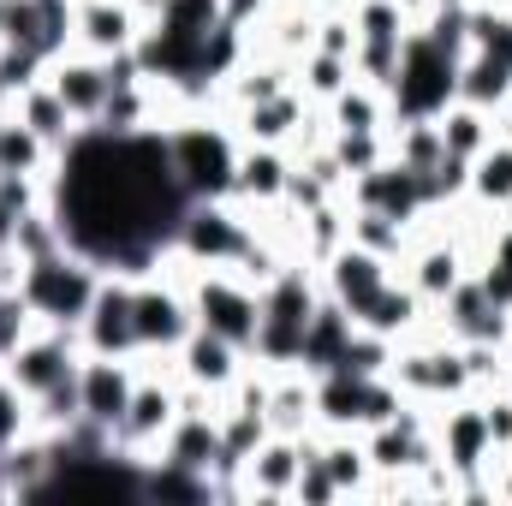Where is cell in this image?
Listing matches in <instances>:
<instances>
[{"label": "cell", "instance_id": "obj_31", "mask_svg": "<svg viewBox=\"0 0 512 506\" xmlns=\"http://www.w3.org/2000/svg\"><path fill=\"white\" fill-rule=\"evenodd\" d=\"M429 6H435V12H441V6H471V0H429Z\"/></svg>", "mask_w": 512, "mask_h": 506}, {"label": "cell", "instance_id": "obj_16", "mask_svg": "<svg viewBox=\"0 0 512 506\" xmlns=\"http://www.w3.org/2000/svg\"><path fill=\"white\" fill-rule=\"evenodd\" d=\"M286 173H292V155H286V149H274V143H239L233 203H245V209H274L280 191H286Z\"/></svg>", "mask_w": 512, "mask_h": 506}, {"label": "cell", "instance_id": "obj_27", "mask_svg": "<svg viewBox=\"0 0 512 506\" xmlns=\"http://www.w3.org/2000/svg\"><path fill=\"white\" fill-rule=\"evenodd\" d=\"M30 328H36V310L24 304V292H18V286H0V358H6Z\"/></svg>", "mask_w": 512, "mask_h": 506}, {"label": "cell", "instance_id": "obj_9", "mask_svg": "<svg viewBox=\"0 0 512 506\" xmlns=\"http://www.w3.org/2000/svg\"><path fill=\"white\" fill-rule=\"evenodd\" d=\"M352 209H376V215H393V221H417L423 209H429V191H423V173H411L405 161H393L387 155L382 167H370V173H358L346 191H340Z\"/></svg>", "mask_w": 512, "mask_h": 506}, {"label": "cell", "instance_id": "obj_2", "mask_svg": "<svg viewBox=\"0 0 512 506\" xmlns=\"http://www.w3.org/2000/svg\"><path fill=\"white\" fill-rule=\"evenodd\" d=\"M167 262L179 268L185 292H191V310H197V328L233 340L239 352L256 346V322H262V286H251L239 268H197L185 256L167 251Z\"/></svg>", "mask_w": 512, "mask_h": 506}, {"label": "cell", "instance_id": "obj_11", "mask_svg": "<svg viewBox=\"0 0 512 506\" xmlns=\"http://www.w3.org/2000/svg\"><path fill=\"white\" fill-rule=\"evenodd\" d=\"M316 274H322V292H328L352 322H358V310H364L387 280H393V262H382V256H370L364 245H352V239H346L340 251L316 268Z\"/></svg>", "mask_w": 512, "mask_h": 506}, {"label": "cell", "instance_id": "obj_29", "mask_svg": "<svg viewBox=\"0 0 512 506\" xmlns=\"http://www.w3.org/2000/svg\"><path fill=\"white\" fill-rule=\"evenodd\" d=\"M30 429V393H18L12 381L0 376V447H12Z\"/></svg>", "mask_w": 512, "mask_h": 506}, {"label": "cell", "instance_id": "obj_12", "mask_svg": "<svg viewBox=\"0 0 512 506\" xmlns=\"http://www.w3.org/2000/svg\"><path fill=\"white\" fill-rule=\"evenodd\" d=\"M245 364H251V352H239L233 340H221V334H209V328H191V340L173 352L179 381H191V387H203V393H215V399L233 393V381H239Z\"/></svg>", "mask_w": 512, "mask_h": 506}, {"label": "cell", "instance_id": "obj_8", "mask_svg": "<svg viewBox=\"0 0 512 506\" xmlns=\"http://www.w3.org/2000/svg\"><path fill=\"white\" fill-rule=\"evenodd\" d=\"M78 346L90 358H137V322H131V274H102L84 322H78Z\"/></svg>", "mask_w": 512, "mask_h": 506}, {"label": "cell", "instance_id": "obj_15", "mask_svg": "<svg viewBox=\"0 0 512 506\" xmlns=\"http://www.w3.org/2000/svg\"><path fill=\"white\" fill-rule=\"evenodd\" d=\"M298 465H304L298 435H268L251 459L239 465V495H245V501H292Z\"/></svg>", "mask_w": 512, "mask_h": 506}, {"label": "cell", "instance_id": "obj_23", "mask_svg": "<svg viewBox=\"0 0 512 506\" xmlns=\"http://www.w3.org/2000/svg\"><path fill=\"white\" fill-rule=\"evenodd\" d=\"M54 161H60V149H48L24 120L0 126V179H48Z\"/></svg>", "mask_w": 512, "mask_h": 506}, {"label": "cell", "instance_id": "obj_25", "mask_svg": "<svg viewBox=\"0 0 512 506\" xmlns=\"http://www.w3.org/2000/svg\"><path fill=\"white\" fill-rule=\"evenodd\" d=\"M352 245H364L370 256H382V262H405L411 251V227L405 221H393V215H376V209H352Z\"/></svg>", "mask_w": 512, "mask_h": 506}, {"label": "cell", "instance_id": "obj_20", "mask_svg": "<svg viewBox=\"0 0 512 506\" xmlns=\"http://www.w3.org/2000/svg\"><path fill=\"white\" fill-rule=\"evenodd\" d=\"M435 126H441L447 155H459V161H477V155L501 137L495 114H489V108H477V102H447V108L435 114Z\"/></svg>", "mask_w": 512, "mask_h": 506}, {"label": "cell", "instance_id": "obj_5", "mask_svg": "<svg viewBox=\"0 0 512 506\" xmlns=\"http://www.w3.org/2000/svg\"><path fill=\"white\" fill-rule=\"evenodd\" d=\"M131 322H137V358H173L191 340L197 310H191V292H185V280L167 256H161L155 274L131 280Z\"/></svg>", "mask_w": 512, "mask_h": 506}, {"label": "cell", "instance_id": "obj_7", "mask_svg": "<svg viewBox=\"0 0 512 506\" xmlns=\"http://www.w3.org/2000/svg\"><path fill=\"white\" fill-rule=\"evenodd\" d=\"M84 364V346H78V328H54V322H36L6 358H0V376L12 381L18 393H48L54 381H66Z\"/></svg>", "mask_w": 512, "mask_h": 506}, {"label": "cell", "instance_id": "obj_28", "mask_svg": "<svg viewBox=\"0 0 512 506\" xmlns=\"http://www.w3.org/2000/svg\"><path fill=\"white\" fill-rule=\"evenodd\" d=\"M316 48L352 60V54H358V24H352V12H316Z\"/></svg>", "mask_w": 512, "mask_h": 506}, {"label": "cell", "instance_id": "obj_3", "mask_svg": "<svg viewBox=\"0 0 512 506\" xmlns=\"http://www.w3.org/2000/svg\"><path fill=\"white\" fill-rule=\"evenodd\" d=\"M447 102H459V54L441 48L429 30H411L399 48V72L387 84L393 120H435Z\"/></svg>", "mask_w": 512, "mask_h": 506}, {"label": "cell", "instance_id": "obj_30", "mask_svg": "<svg viewBox=\"0 0 512 506\" xmlns=\"http://www.w3.org/2000/svg\"><path fill=\"white\" fill-rule=\"evenodd\" d=\"M483 471H489V483H495V501H512V453L495 447V459H489Z\"/></svg>", "mask_w": 512, "mask_h": 506}, {"label": "cell", "instance_id": "obj_32", "mask_svg": "<svg viewBox=\"0 0 512 506\" xmlns=\"http://www.w3.org/2000/svg\"><path fill=\"white\" fill-rule=\"evenodd\" d=\"M298 6H322V0H298Z\"/></svg>", "mask_w": 512, "mask_h": 506}, {"label": "cell", "instance_id": "obj_13", "mask_svg": "<svg viewBox=\"0 0 512 506\" xmlns=\"http://www.w3.org/2000/svg\"><path fill=\"white\" fill-rule=\"evenodd\" d=\"M143 36V18L131 12V0H72V48L84 54H126Z\"/></svg>", "mask_w": 512, "mask_h": 506}, {"label": "cell", "instance_id": "obj_6", "mask_svg": "<svg viewBox=\"0 0 512 506\" xmlns=\"http://www.w3.org/2000/svg\"><path fill=\"white\" fill-rule=\"evenodd\" d=\"M256 215H262V209H245V203H233V197H203V203H191V209L179 215L167 251L185 256V262H197V268H233V262L245 256V245L256 239Z\"/></svg>", "mask_w": 512, "mask_h": 506}, {"label": "cell", "instance_id": "obj_10", "mask_svg": "<svg viewBox=\"0 0 512 506\" xmlns=\"http://www.w3.org/2000/svg\"><path fill=\"white\" fill-rule=\"evenodd\" d=\"M42 78L54 84V96L72 108V120H78V126H96V120H102V102H108V90H114V78H108V60H102V54L60 48V54L48 60V72H42Z\"/></svg>", "mask_w": 512, "mask_h": 506}, {"label": "cell", "instance_id": "obj_14", "mask_svg": "<svg viewBox=\"0 0 512 506\" xmlns=\"http://www.w3.org/2000/svg\"><path fill=\"white\" fill-rule=\"evenodd\" d=\"M131 387H137V358H90L78 364V393H84V417L102 423V429H120L131 405Z\"/></svg>", "mask_w": 512, "mask_h": 506}, {"label": "cell", "instance_id": "obj_19", "mask_svg": "<svg viewBox=\"0 0 512 506\" xmlns=\"http://www.w3.org/2000/svg\"><path fill=\"white\" fill-rule=\"evenodd\" d=\"M12 120H24V126L48 143V149H66V143H72V131H78L72 108L54 96V84H48V78H36V84L12 102Z\"/></svg>", "mask_w": 512, "mask_h": 506}, {"label": "cell", "instance_id": "obj_33", "mask_svg": "<svg viewBox=\"0 0 512 506\" xmlns=\"http://www.w3.org/2000/svg\"><path fill=\"white\" fill-rule=\"evenodd\" d=\"M6 120H12V114H6V108H0V126H6Z\"/></svg>", "mask_w": 512, "mask_h": 506}, {"label": "cell", "instance_id": "obj_26", "mask_svg": "<svg viewBox=\"0 0 512 506\" xmlns=\"http://www.w3.org/2000/svg\"><path fill=\"white\" fill-rule=\"evenodd\" d=\"M328 155L340 161V173L352 185L358 173H370V167L387 161V131H328Z\"/></svg>", "mask_w": 512, "mask_h": 506}, {"label": "cell", "instance_id": "obj_18", "mask_svg": "<svg viewBox=\"0 0 512 506\" xmlns=\"http://www.w3.org/2000/svg\"><path fill=\"white\" fill-rule=\"evenodd\" d=\"M465 197H471L483 215H512V137H495V143L471 161Z\"/></svg>", "mask_w": 512, "mask_h": 506}, {"label": "cell", "instance_id": "obj_24", "mask_svg": "<svg viewBox=\"0 0 512 506\" xmlns=\"http://www.w3.org/2000/svg\"><path fill=\"white\" fill-rule=\"evenodd\" d=\"M358 72H352V60H340V54H322V48H310V54H298V72H292V84L304 90V102L310 108H328L346 84H352Z\"/></svg>", "mask_w": 512, "mask_h": 506}, {"label": "cell", "instance_id": "obj_1", "mask_svg": "<svg viewBox=\"0 0 512 506\" xmlns=\"http://www.w3.org/2000/svg\"><path fill=\"white\" fill-rule=\"evenodd\" d=\"M167 155L191 203L203 197H233V167H239V131L221 114H185L167 126Z\"/></svg>", "mask_w": 512, "mask_h": 506}, {"label": "cell", "instance_id": "obj_4", "mask_svg": "<svg viewBox=\"0 0 512 506\" xmlns=\"http://www.w3.org/2000/svg\"><path fill=\"white\" fill-rule=\"evenodd\" d=\"M96 286H102V268L90 256H78L72 245H60L48 256H30L24 280H18V292L36 310V322H54V328H78L90 298H96Z\"/></svg>", "mask_w": 512, "mask_h": 506}, {"label": "cell", "instance_id": "obj_17", "mask_svg": "<svg viewBox=\"0 0 512 506\" xmlns=\"http://www.w3.org/2000/svg\"><path fill=\"white\" fill-rule=\"evenodd\" d=\"M310 102H304V90L292 84V90H280L274 102H256V108H245L239 120H233V131H239V143H274V149H292L298 143V131L310 126Z\"/></svg>", "mask_w": 512, "mask_h": 506}, {"label": "cell", "instance_id": "obj_21", "mask_svg": "<svg viewBox=\"0 0 512 506\" xmlns=\"http://www.w3.org/2000/svg\"><path fill=\"white\" fill-rule=\"evenodd\" d=\"M322 120H328V131H387L393 126V114H387V90L382 84L352 78V84L322 108Z\"/></svg>", "mask_w": 512, "mask_h": 506}, {"label": "cell", "instance_id": "obj_22", "mask_svg": "<svg viewBox=\"0 0 512 506\" xmlns=\"http://www.w3.org/2000/svg\"><path fill=\"white\" fill-rule=\"evenodd\" d=\"M512 96V66L501 54H489V48H471L465 60H459V102H477V108H501Z\"/></svg>", "mask_w": 512, "mask_h": 506}]
</instances>
